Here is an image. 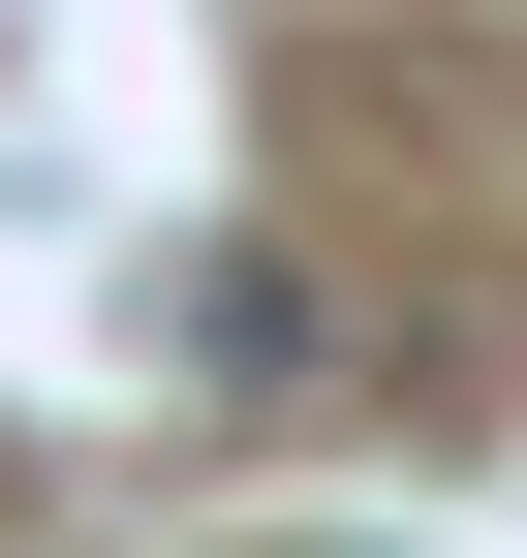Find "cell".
<instances>
[{"instance_id": "cell-1", "label": "cell", "mask_w": 527, "mask_h": 558, "mask_svg": "<svg viewBox=\"0 0 527 558\" xmlns=\"http://www.w3.org/2000/svg\"><path fill=\"white\" fill-rule=\"evenodd\" d=\"M156 373H186V403H310V373H342L310 248H186V279H156Z\"/></svg>"}]
</instances>
